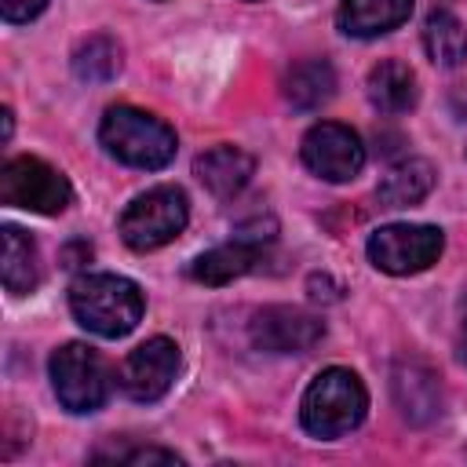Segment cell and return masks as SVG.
<instances>
[{
  "label": "cell",
  "instance_id": "9c48e42d",
  "mask_svg": "<svg viewBox=\"0 0 467 467\" xmlns=\"http://www.w3.org/2000/svg\"><path fill=\"white\" fill-rule=\"evenodd\" d=\"M175 372H179V347L168 336H153L124 358L120 387L131 401H157L168 394Z\"/></svg>",
  "mask_w": 467,
  "mask_h": 467
},
{
  "label": "cell",
  "instance_id": "44dd1931",
  "mask_svg": "<svg viewBox=\"0 0 467 467\" xmlns=\"http://www.w3.org/2000/svg\"><path fill=\"white\" fill-rule=\"evenodd\" d=\"M47 7V0H0V11H4V22L18 26V22H29L36 18L40 11Z\"/></svg>",
  "mask_w": 467,
  "mask_h": 467
},
{
  "label": "cell",
  "instance_id": "277c9868",
  "mask_svg": "<svg viewBox=\"0 0 467 467\" xmlns=\"http://www.w3.org/2000/svg\"><path fill=\"white\" fill-rule=\"evenodd\" d=\"M190 204L179 186H153L120 212V237L131 252H153L186 230Z\"/></svg>",
  "mask_w": 467,
  "mask_h": 467
},
{
  "label": "cell",
  "instance_id": "7402d4cb",
  "mask_svg": "<svg viewBox=\"0 0 467 467\" xmlns=\"http://www.w3.org/2000/svg\"><path fill=\"white\" fill-rule=\"evenodd\" d=\"M124 463H182L175 452H168V449H135V452H124L120 456Z\"/></svg>",
  "mask_w": 467,
  "mask_h": 467
},
{
  "label": "cell",
  "instance_id": "3957f363",
  "mask_svg": "<svg viewBox=\"0 0 467 467\" xmlns=\"http://www.w3.org/2000/svg\"><path fill=\"white\" fill-rule=\"evenodd\" d=\"M365 412H368V394L361 379L339 365L317 372L299 405L303 431L314 438H343L365 420Z\"/></svg>",
  "mask_w": 467,
  "mask_h": 467
},
{
  "label": "cell",
  "instance_id": "8fae6325",
  "mask_svg": "<svg viewBox=\"0 0 467 467\" xmlns=\"http://www.w3.org/2000/svg\"><path fill=\"white\" fill-rule=\"evenodd\" d=\"M270 237H274V234H263V237H259V234H241V237L230 241V244H219V248L197 255V259L190 263V277L201 281V285H226V281H234V277L248 274V270L259 263L263 241H270Z\"/></svg>",
  "mask_w": 467,
  "mask_h": 467
},
{
  "label": "cell",
  "instance_id": "5bb4252c",
  "mask_svg": "<svg viewBox=\"0 0 467 467\" xmlns=\"http://www.w3.org/2000/svg\"><path fill=\"white\" fill-rule=\"evenodd\" d=\"M252 168H255V161H252L244 150H237V146H215V150L201 153L197 164H193L197 179H201L215 197H234V193H241V190L248 186V179H252Z\"/></svg>",
  "mask_w": 467,
  "mask_h": 467
},
{
  "label": "cell",
  "instance_id": "5b68a950",
  "mask_svg": "<svg viewBox=\"0 0 467 467\" xmlns=\"http://www.w3.org/2000/svg\"><path fill=\"white\" fill-rule=\"evenodd\" d=\"M47 372H51L55 398L62 401V409L77 416L102 409V401L109 398V368L88 343L58 347L47 361Z\"/></svg>",
  "mask_w": 467,
  "mask_h": 467
},
{
  "label": "cell",
  "instance_id": "ac0fdd59",
  "mask_svg": "<svg viewBox=\"0 0 467 467\" xmlns=\"http://www.w3.org/2000/svg\"><path fill=\"white\" fill-rule=\"evenodd\" d=\"M431 186H434V168H431L427 161L412 157V161L394 164V168L379 179L376 197H379V204H387V208H409V204L423 201V197L431 193Z\"/></svg>",
  "mask_w": 467,
  "mask_h": 467
},
{
  "label": "cell",
  "instance_id": "e0dca14e",
  "mask_svg": "<svg viewBox=\"0 0 467 467\" xmlns=\"http://www.w3.org/2000/svg\"><path fill=\"white\" fill-rule=\"evenodd\" d=\"M0 277L4 288L11 296H26L40 285V255L29 234H22L18 226H4V263H0Z\"/></svg>",
  "mask_w": 467,
  "mask_h": 467
},
{
  "label": "cell",
  "instance_id": "7a4b0ae2",
  "mask_svg": "<svg viewBox=\"0 0 467 467\" xmlns=\"http://www.w3.org/2000/svg\"><path fill=\"white\" fill-rule=\"evenodd\" d=\"M99 139L109 157H117L128 168H146V171L171 164L175 146H179L175 131L161 117L135 109V106H109L99 124Z\"/></svg>",
  "mask_w": 467,
  "mask_h": 467
},
{
  "label": "cell",
  "instance_id": "30bf717a",
  "mask_svg": "<svg viewBox=\"0 0 467 467\" xmlns=\"http://www.w3.org/2000/svg\"><path fill=\"white\" fill-rule=\"evenodd\" d=\"M321 336L325 325L299 306H266L252 321V343L270 354H306Z\"/></svg>",
  "mask_w": 467,
  "mask_h": 467
},
{
  "label": "cell",
  "instance_id": "7c38bea8",
  "mask_svg": "<svg viewBox=\"0 0 467 467\" xmlns=\"http://www.w3.org/2000/svg\"><path fill=\"white\" fill-rule=\"evenodd\" d=\"M409 15H412V0H343L336 22L347 36L368 40L398 29L401 22H409Z\"/></svg>",
  "mask_w": 467,
  "mask_h": 467
},
{
  "label": "cell",
  "instance_id": "6da1fadb",
  "mask_svg": "<svg viewBox=\"0 0 467 467\" xmlns=\"http://www.w3.org/2000/svg\"><path fill=\"white\" fill-rule=\"evenodd\" d=\"M69 310L80 328L102 339H120L139 325L146 299L139 285L120 274H80L69 285Z\"/></svg>",
  "mask_w": 467,
  "mask_h": 467
},
{
  "label": "cell",
  "instance_id": "4fadbf2b",
  "mask_svg": "<svg viewBox=\"0 0 467 467\" xmlns=\"http://www.w3.org/2000/svg\"><path fill=\"white\" fill-rule=\"evenodd\" d=\"M394 398H398L401 416L412 423H427L441 412V387L434 372L420 361H401L394 368Z\"/></svg>",
  "mask_w": 467,
  "mask_h": 467
},
{
  "label": "cell",
  "instance_id": "ffe728a7",
  "mask_svg": "<svg viewBox=\"0 0 467 467\" xmlns=\"http://www.w3.org/2000/svg\"><path fill=\"white\" fill-rule=\"evenodd\" d=\"M120 69V44L113 36H88L77 51H73V73L88 84H102Z\"/></svg>",
  "mask_w": 467,
  "mask_h": 467
},
{
  "label": "cell",
  "instance_id": "cb8c5ba5",
  "mask_svg": "<svg viewBox=\"0 0 467 467\" xmlns=\"http://www.w3.org/2000/svg\"><path fill=\"white\" fill-rule=\"evenodd\" d=\"M4 139H11V109H4Z\"/></svg>",
  "mask_w": 467,
  "mask_h": 467
},
{
  "label": "cell",
  "instance_id": "603a6c76",
  "mask_svg": "<svg viewBox=\"0 0 467 467\" xmlns=\"http://www.w3.org/2000/svg\"><path fill=\"white\" fill-rule=\"evenodd\" d=\"M460 310H463V328H460V358H463V365H467V296H463Z\"/></svg>",
  "mask_w": 467,
  "mask_h": 467
},
{
  "label": "cell",
  "instance_id": "9a60e30c",
  "mask_svg": "<svg viewBox=\"0 0 467 467\" xmlns=\"http://www.w3.org/2000/svg\"><path fill=\"white\" fill-rule=\"evenodd\" d=\"M281 91H285V102L292 109L310 113V109L325 106L336 95V73H332V66L325 58H306V62H296L285 73Z\"/></svg>",
  "mask_w": 467,
  "mask_h": 467
},
{
  "label": "cell",
  "instance_id": "8992f818",
  "mask_svg": "<svg viewBox=\"0 0 467 467\" xmlns=\"http://www.w3.org/2000/svg\"><path fill=\"white\" fill-rule=\"evenodd\" d=\"M0 201L7 208L36 212V215H58L73 201V186L58 168H51L40 157H11L0 168Z\"/></svg>",
  "mask_w": 467,
  "mask_h": 467
},
{
  "label": "cell",
  "instance_id": "d6986e66",
  "mask_svg": "<svg viewBox=\"0 0 467 467\" xmlns=\"http://www.w3.org/2000/svg\"><path fill=\"white\" fill-rule=\"evenodd\" d=\"M423 47H427L431 62L452 69L467 58V26L449 11H434L423 26Z\"/></svg>",
  "mask_w": 467,
  "mask_h": 467
},
{
  "label": "cell",
  "instance_id": "52a82bcc",
  "mask_svg": "<svg viewBox=\"0 0 467 467\" xmlns=\"http://www.w3.org/2000/svg\"><path fill=\"white\" fill-rule=\"evenodd\" d=\"M441 248H445L441 230L427 226V223H390V226H379L368 237L372 266L383 270V274H394V277L420 274V270L434 266Z\"/></svg>",
  "mask_w": 467,
  "mask_h": 467
},
{
  "label": "cell",
  "instance_id": "2e32d148",
  "mask_svg": "<svg viewBox=\"0 0 467 467\" xmlns=\"http://www.w3.org/2000/svg\"><path fill=\"white\" fill-rule=\"evenodd\" d=\"M365 88H368V102L379 113H405L416 106V73L398 58L372 66Z\"/></svg>",
  "mask_w": 467,
  "mask_h": 467
},
{
  "label": "cell",
  "instance_id": "ba28073f",
  "mask_svg": "<svg viewBox=\"0 0 467 467\" xmlns=\"http://www.w3.org/2000/svg\"><path fill=\"white\" fill-rule=\"evenodd\" d=\"M303 164L325 182H350L365 168V146L354 128L321 120L303 135Z\"/></svg>",
  "mask_w": 467,
  "mask_h": 467
}]
</instances>
